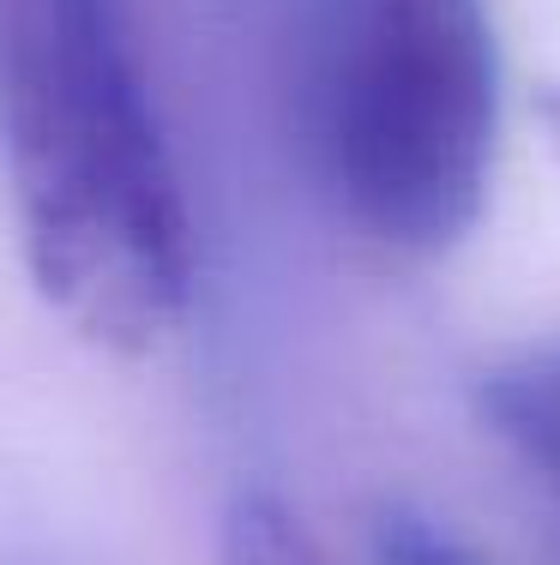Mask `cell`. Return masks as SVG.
<instances>
[{"label": "cell", "mask_w": 560, "mask_h": 565, "mask_svg": "<svg viewBox=\"0 0 560 565\" xmlns=\"http://www.w3.org/2000/svg\"><path fill=\"white\" fill-rule=\"evenodd\" d=\"M476 422L560 518V331L506 349L471 385Z\"/></svg>", "instance_id": "obj_3"}, {"label": "cell", "mask_w": 560, "mask_h": 565, "mask_svg": "<svg viewBox=\"0 0 560 565\" xmlns=\"http://www.w3.org/2000/svg\"><path fill=\"white\" fill-rule=\"evenodd\" d=\"M0 174L36 295L145 355L193 295V217L127 0H0Z\"/></svg>", "instance_id": "obj_1"}, {"label": "cell", "mask_w": 560, "mask_h": 565, "mask_svg": "<svg viewBox=\"0 0 560 565\" xmlns=\"http://www.w3.org/2000/svg\"><path fill=\"white\" fill-rule=\"evenodd\" d=\"M218 565H331L314 530L277 493L242 488L223 505L218 523Z\"/></svg>", "instance_id": "obj_4"}, {"label": "cell", "mask_w": 560, "mask_h": 565, "mask_svg": "<svg viewBox=\"0 0 560 565\" xmlns=\"http://www.w3.org/2000/svg\"><path fill=\"white\" fill-rule=\"evenodd\" d=\"M296 127L308 169L368 247L434 259L488 211L500 36L488 0H314Z\"/></svg>", "instance_id": "obj_2"}, {"label": "cell", "mask_w": 560, "mask_h": 565, "mask_svg": "<svg viewBox=\"0 0 560 565\" xmlns=\"http://www.w3.org/2000/svg\"><path fill=\"white\" fill-rule=\"evenodd\" d=\"M373 565H483V559L429 511L380 505L373 511Z\"/></svg>", "instance_id": "obj_5"}]
</instances>
